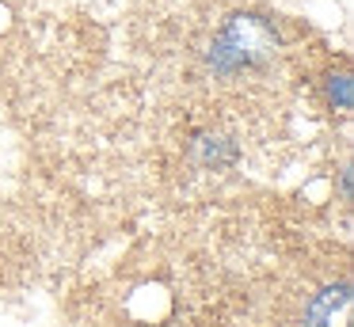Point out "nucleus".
I'll return each mask as SVG.
<instances>
[{
    "mask_svg": "<svg viewBox=\"0 0 354 327\" xmlns=\"http://www.w3.org/2000/svg\"><path fill=\"white\" fill-rule=\"evenodd\" d=\"M278 35L263 15H232L221 27V35L214 38V50H209V65L217 73H236V68L259 65L274 53Z\"/></svg>",
    "mask_w": 354,
    "mask_h": 327,
    "instance_id": "obj_1",
    "label": "nucleus"
},
{
    "mask_svg": "<svg viewBox=\"0 0 354 327\" xmlns=\"http://www.w3.org/2000/svg\"><path fill=\"white\" fill-rule=\"evenodd\" d=\"M328 95H331V103H335L339 111H351V106H354V84H351V76H331V80H328Z\"/></svg>",
    "mask_w": 354,
    "mask_h": 327,
    "instance_id": "obj_3",
    "label": "nucleus"
},
{
    "mask_svg": "<svg viewBox=\"0 0 354 327\" xmlns=\"http://www.w3.org/2000/svg\"><path fill=\"white\" fill-rule=\"evenodd\" d=\"M305 327H351V286H328L308 301Z\"/></svg>",
    "mask_w": 354,
    "mask_h": 327,
    "instance_id": "obj_2",
    "label": "nucleus"
}]
</instances>
